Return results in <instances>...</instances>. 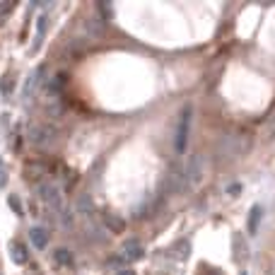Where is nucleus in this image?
<instances>
[{
	"label": "nucleus",
	"instance_id": "f257e3e1",
	"mask_svg": "<svg viewBox=\"0 0 275 275\" xmlns=\"http://www.w3.org/2000/svg\"><path fill=\"white\" fill-rule=\"evenodd\" d=\"M188 133H191V104L183 106L179 114V123H176V133H174V152L183 155L186 143H188Z\"/></svg>",
	"mask_w": 275,
	"mask_h": 275
},
{
	"label": "nucleus",
	"instance_id": "f03ea898",
	"mask_svg": "<svg viewBox=\"0 0 275 275\" xmlns=\"http://www.w3.org/2000/svg\"><path fill=\"white\" fill-rule=\"evenodd\" d=\"M203 174H205V157H203L201 152H196V155L188 159V167H186V172H183V188L201 183Z\"/></svg>",
	"mask_w": 275,
	"mask_h": 275
},
{
	"label": "nucleus",
	"instance_id": "7ed1b4c3",
	"mask_svg": "<svg viewBox=\"0 0 275 275\" xmlns=\"http://www.w3.org/2000/svg\"><path fill=\"white\" fill-rule=\"evenodd\" d=\"M143 256H145V251H143V246H140V241H138V239H130V241L123 244L119 258L121 261H126V263H133V261H140Z\"/></svg>",
	"mask_w": 275,
	"mask_h": 275
},
{
	"label": "nucleus",
	"instance_id": "20e7f679",
	"mask_svg": "<svg viewBox=\"0 0 275 275\" xmlns=\"http://www.w3.org/2000/svg\"><path fill=\"white\" fill-rule=\"evenodd\" d=\"M29 138H32L34 145H48V143H53L56 140V130L51 128V126H34Z\"/></svg>",
	"mask_w": 275,
	"mask_h": 275
},
{
	"label": "nucleus",
	"instance_id": "39448f33",
	"mask_svg": "<svg viewBox=\"0 0 275 275\" xmlns=\"http://www.w3.org/2000/svg\"><path fill=\"white\" fill-rule=\"evenodd\" d=\"M39 196H41L46 203L61 208V193H58V186H53V183H41V186H39Z\"/></svg>",
	"mask_w": 275,
	"mask_h": 275
},
{
	"label": "nucleus",
	"instance_id": "423d86ee",
	"mask_svg": "<svg viewBox=\"0 0 275 275\" xmlns=\"http://www.w3.org/2000/svg\"><path fill=\"white\" fill-rule=\"evenodd\" d=\"M29 239H32L34 249H46V244H48V234H46V229H41V227L29 229Z\"/></svg>",
	"mask_w": 275,
	"mask_h": 275
},
{
	"label": "nucleus",
	"instance_id": "0eeeda50",
	"mask_svg": "<svg viewBox=\"0 0 275 275\" xmlns=\"http://www.w3.org/2000/svg\"><path fill=\"white\" fill-rule=\"evenodd\" d=\"M104 225H106L111 232H116V234L126 229V222H123V217H119L116 212H106V215H104Z\"/></svg>",
	"mask_w": 275,
	"mask_h": 275
},
{
	"label": "nucleus",
	"instance_id": "6e6552de",
	"mask_svg": "<svg viewBox=\"0 0 275 275\" xmlns=\"http://www.w3.org/2000/svg\"><path fill=\"white\" fill-rule=\"evenodd\" d=\"M263 217V208L261 205H254L251 212H249V234H256L258 232V222Z\"/></svg>",
	"mask_w": 275,
	"mask_h": 275
},
{
	"label": "nucleus",
	"instance_id": "1a4fd4ad",
	"mask_svg": "<svg viewBox=\"0 0 275 275\" xmlns=\"http://www.w3.org/2000/svg\"><path fill=\"white\" fill-rule=\"evenodd\" d=\"M46 29H48V17H46V15H41V17L37 19V39H34V51H37L39 46H41V41H44Z\"/></svg>",
	"mask_w": 275,
	"mask_h": 275
},
{
	"label": "nucleus",
	"instance_id": "9d476101",
	"mask_svg": "<svg viewBox=\"0 0 275 275\" xmlns=\"http://www.w3.org/2000/svg\"><path fill=\"white\" fill-rule=\"evenodd\" d=\"M10 258H12L17 266L27 263V249L22 246V244H12V249H10Z\"/></svg>",
	"mask_w": 275,
	"mask_h": 275
},
{
	"label": "nucleus",
	"instance_id": "9b49d317",
	"mask_svg": "<svg viewBox=\"0 0 275 275\" xmlns=\"http://www.w3.org/2000/svg\"><path fill=\"white\" fill-rule=\"evenodd\" d=\"M41 75H44V65H39L37 68V73H32V77H29V82H27V87H24V94H32V90H37L39 87V82H41Z\"/></svg>",
	"mask_w": 275,
	"mask_h": 275
},
{
	"label": "nucleus",
	"instance_id": "f8f14e48",
	"mask_svg": "<svg viewBox=\"0 0 275 275\" xmlns=\"http://www.w3.org/2000/svg\"><path fill=\"white\" fill-rule=\"evenodd\" d=\"M53 261L61 266H73V254L68 249H58V251H53Z\"/></svg>",
	"mask_w": 275,
	"mask_h": 275
},
{
	"label": "nucleus",
	"instance_id": "ddd939ff",
	"mask_svg": "<svg viewBox=\"0 0 275 275\" xmlns=\"http://www.w3.org/2000/svg\"><path fill=\"white\" fill-rule=\"evenodd\" d=\"M101 29H104V24H101V17H90V22H87V32H90L92 37H99Z\"/></svg>",
	"mask_w": 275,
	"mask_h": 275
},
{
	"label": "nucleus",
	"instance_id": "4468645a",
	"mask_svg": "<svg viewBox=\"0 0 275 275\" xmlns=\"http://www.w3.org/2000/svg\"><path fill=\"white\" fill-rule=\"evenodd\" d=\"M77 210L82 212V215H87V212H92V201L87 193H82L80 198H77Z\"/></svg>",
	"mask_w": 275,
	"mask_h": 275
},
{
	"label": "nucleus",
	"instance_id": "2eb2a0df",
	"mask_svg": "<svg viewBox=\"0 0 275 275\" xmlns=\"http://www.w3.org/2000/svg\"><path fill=\"white\" fill-rule=\"evenodd\" d=\"M8 203H10V208L15 210V215H24V212H22V203H19V198H17V196H10V198H8Z\"/></svg>",
	"mask_w": 275,
	"mask_h": 275
},
{
	"label": "nucleus",
	"instance_id": "dca6fc26",
	"mask_svg": "<svg viewBox=\"0 0 275 275\" xmlns=\"http://www.w3.org/2000/svg\"><path fill=\"white\" fill-rule=\"evenodd\" d=\"M0 90H3V94H10V90H12V82H10V77H3V82H0Z\"/></svg>",
	"mask_w": 275,
	"mask_h": 275
},
{
	"label": "nucleus",
	"instance_id": "f3484780",
	"mask_svg": "<svg viewBox=\"0 0 275 275\" xmlns=\"http://www.w3.org/2000/svg\"><path fill=\"white\" fill-rule=\"evenodd\" d=\"M239 188H241L239 183H234V186H229V196H239Z\"/></svg>",
	"mask_w": 275,
	"mask_h": 275
},
{
	"label": "nucleus",
	"instance_id": "a211bd4d",
	"mask_svg": "<svg viewBox=\"0 0 275 275\" xmlns=\"http://www.w3.org/2000/svg\"><path fill=\"white\" fill-rule=\"evenodd\" d=\"M119 275H135V273H133V270H121Z\"/></svg>",
	"mask_w": 275,
	"mask_h": 275
},
{
	"label": "nucleus",
	"instance_id": "6ab92c4d",
	"mask_svg": "<svg viewBox=\"0 0 275 275\" xmlns=\"http://www.w3.org/2000/svg\"><path fill=\"white\" fill-rule=\"evenodd\" d=\"M270 275H275V261H273V266H270Z\"/></svg>",
	"mask_w": 275,
	"mask_h": 275
},
{
	"label": "nucleus",
	"instance_id": "aec40b11",
	"mask_svg": "<svg viewBox=\"0 0 275 275\" xmlns=\"http://www.w3.org/2000/svg\"><path fill=\"white\" fill-rule=\"evenodd\" d=\"M241 275H249V273H246V270H244V273H241Z\"/></svg>",
	"mask_w": 275,
	"mask_h": 275
}]
</instances>
